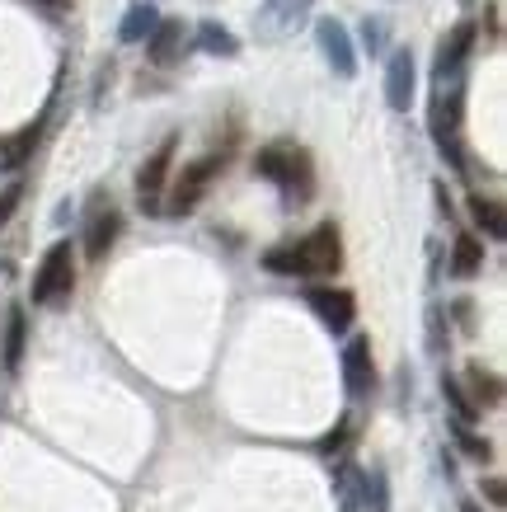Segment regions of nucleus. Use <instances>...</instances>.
<instances>
[{
	"instance_id": "dca6fc26",
	"label": "nucleus",
	"mask_w": 507,
	"mask_h": 512,
	"mask_svg": "<svg viewBox=\"0 0 507 512\" xmlns=\"http://www.w3.org/2000/svg\"><path fill=\"white\" fill-rule=\"evenodd\" d=\"M470 217H475V226L489 235V240H503V235H507L503 202H493V198H484V193H475V198H470Z\"/></svg>"
},
{
	"instance_id": "393cba45",
	"label": "nucleus",
	"mask_w": 507,
	"mask_h": 512,
	"mask_svg": "<svg viewBox=\"0 0 507 512\" xmlns=\"http://www.w3.org/2000/svg\"><path fill=\"white\" fill-rule=\"evenodd\" d=\"M428 353H446V315L442 306H428Z\"/></svg>"
},
{
	"instance_id": "f03ea898",
	"label": "nucleus",
	"mask_w": 507,
	"mask_h": 512,
	"mask_svg": "<svg viewBox=\"0 0 507 512\" xmlns=\"http://www.w3.org/2000/svg\"><path fill=\"white\" fill-rule=\"evenodd\" d=\"M254 174L282 188L287 202H306L315 193V170H310V156L301 146H263L254 156Z\"/></svg>"
},
{
	"instance_id": "ddd939ff",
	"label": "nucleus",
	"mask_w": 507,
	"mask_h": 512,
	"mask_svg": "<svg viewBox=\"0 0 507 512\" xmlns=\"http://www.w3.org/2000/svg\"><path fill=\"white\" fill-rule=\"evenodd\" d=\"M343 386H348V395H353V400L371 395V386H376V367H371V339H353L348 348H343Z\"/></svg>"
},
{
	"instance_id": "2eb2a0df",
	"label": "nucleus",
	"mask_w": 507,
	"mask_h": 512,
	"mask_svg": "<svg viewBox=\"0 0 507 512\" xmlns=\"http://www.w3.org/2000/svg\"><path fill=\"white\" fill-rule=\"evenodd\" d=\"M38 137H43V123L19 127L15 137H5V141H0V170H24V160L33 156V146H38Z\"/></svg>"
},
{
	"instance_id": "39448f33",
	"label": "nucleus",
	"mask_w": 507,
	"mask_h": 512,
	"mask_svg": "<svg viewBox=\"0 0 507 512\" xmlns=\"http://www.w3.org/2000/svg\"><path fill=\"white\" fill-rule=\"evenodd\" d=\"M310 5H315V0H263L259 15H254V38H259V43H282V38H292V33L310 19Z\"/></svg>"
},
{
	"instance_id": "b1692460",
	"label": "nucleus",
	"mask_w": 507,
	"mask_h": 512,
	"mask_svg": "<svg viewBox=\"0 0 507 512\" xmlns=\"http://www.w3.org/2000/svg\"><path fill=\"white\" fill-rule=\"evenodd\" d=\"M367 503H371V512H390V480H385L381 466L367 470Z\"/></svg>"
},
{
	"instance_id": "2f4dec72",
	"label": "nucleus",
	"mask_w": 507,
	"mask_h": 512,
	"mask_svg": "<svg viewBox=\"0 0 507 512\" xmlns=\"http://www.w3.org/2000/svg\"><path fill=\"white\" fill-rule=\"evenodd\" d=\"M461 5H475V0H461Z\"/></svg>"
},
{
	"instance_id": "20e7f679",
	"label": "nucleus",
	"mask_w": 507,
	"mask_h": 512,
	"mask_svg": "<svg viewBox=\"0 0 507 512\" xmlns=\"http://www.w3.org/2000/svg\"><path fill=\"white\" fill-rule=\"evenodd\" d=\"M71 287H76V249H71V240H57L43 254L38 273H33V301L38 306H57V301L71 296Z\"/></svg>"
},
{
	"instance_id": "5701e85b",
	"label": "nucleus",
	"mask_w": 507,
	"mask_h": 512,
	"mask_svg": "<svg viewBox=\"0 0 507 512\" xmlns=\"http://www.w3.org/2000/svg\"><path fill=\"white\" fill-rule=\"evenodd\" d=\"M451 437H456V447H461L465 456H470V461H479V466H484V461H489V456H493V447H489V442H484V437H475V433H470V423H456V428H451Z\"/></svg>"
},
{
	"instance_id": "a211bd4d",
	"label": "nucleus",
	"mask_w": 507,
	"mask_h": 512,
	"mask_svg": "<svg viewBox=\"0 0 507 512\" xmlns=\"http://www.w3.org/2000/svg\"><path fill=\"white\" fill-rule=\"evenodd\" d=\"M479 268H484V245H479L475 235H456V245H451V273L456 278H475Z\"/></svg>"
},
{
	"instance_id": "aec40b11",
	"label": "nucleus",
	"mask_w": 507,
	"mask_h": 512,
	"mask_svg": "<svg viewBox=\"0 0 507 512\" xmlns=\"http://www.w3.org/2000/svg\"><path fill=\"white\" fill-rule=\"evenodd\" d=\"M24 334H29L24 306H10V325H5V372H19V362H24Z\"/></svg>"
},
{
	"instance_id": "7ed1b4c3",
	"label": "nucleus",
	"mask_w": 507,
	"mask_h": 512,
	"mask_svg": "<svg viewBox=\"0 0 507 512\" xmlns=\"http://www.w3.org/2000/svg\"><path fill=\"white\" fill-rule=\"evenodd\" d=\"M461 113H465V85L461 76H446L437 80V94H432V113H428V127H432V141L442 146V156L465 174V151H461Z\"/></svg>"
},
{
	"instance_id": "412c9836",
	"label": "nucleus",
	"mask_w": 507,
	"mask_h": 512,
	"mask_svg": "<svg viewBox=\"0 0 507 512\" xmlns=\"http://www.w3.org/2000/svg\"><path fill=\"white\" fill-rule=\"evenodd\" d=\"M198 47H202V52H212V57H235V52H240L235 33H231V29H221L216 19L198 24Z\"/></svg>"
},
{
	"instance_id": "a878e982",
	"label": "nucleus",
	"mask_w": 507,
	"mask_h": 512,
	"mask_svg": "<svg viewBox=\"0 0 507 512\" xmlns=\"http://www.w3.org/2000/svg\"><path fill=\"white\" fill-rule=\"evenodd\" d=\"M362 43H367L371 57H381L385 52V19H367V24H362Z\"/></svg>"
},
{
	"instance_id": "9d476101",
	"label": "nucleus",
	"mask_w": 507,
	"mask_h": 512,
	"mask_svg": "<svg viewBox=\"0 0 507 512\" xmlns=\"http://www.w3.org/2000/svg\"><path fill=\"white\" fill-rule=\"evenodd\" d=\"M315 38H320V52H324V62L334 66V76L353 80L357 76V52H353L348 29H343L338 19H320V24H315Z\"/></svg>"
},
{
	"instance_id": "f257e3e1",
	"label": "nucleus",
	"mask_w": 507,
	"mask_h": 512,
	"mask_svg": "<svg viewBox=\"0 0 507 512\" xmlns=\"http://www.w3.org/2000/svg\"><path fill=\"white\" fill-rule=\"evenodd\" d=\"M343 264V245H338V226H315L306 240H292V245H273L263 254V268L268 273H282V278H329Z\"/></svg>"
},
{
	"instance_id": "4468645a",
	"label": "nucleus",
	"mask_w": 507,
	"mask_h": 512,
	"mask_svg": "<svg viewBox=\"0 0 507 512\" xmlns=\"http://www.w3.org/2000/svg\"><path fill=\"white\" fill-rule=\"evenodd\" d=\"M146 43H151L146 47V57H151L155 66H174L179 57H184V24H179V19H160Z\"/></svg>"
},
{
	"instance_id": "423d86ee",
	"label": "nucleus",
	"mask_w": 507,
	"mask_h": 512,
	"mask_svg": "<svg viewBox=\"0 0 507 512\" xmlns=\"http://www.w3.org/2000/svg\"><path fill=\"white\" fill-rule=\"evenodd\" d=\"M221 165H226V156H202L198 165H188V170L179 174V184L169 188V198L160 202V212H169V217H188V212L198 207V198L207 193V184L216 179Z\"/></svg>"
},
{
	"instance_id": "f8f14e48",
	"label": "nucleus",
	"mask_w": 507,
	"mask_h": 512,
	"mask_svg": "<svg viewBox=\"0 0 507 512\" xmlns=\"http://www.w3.org/2000/svg\"><path fill=\"white\" fill-rule=\"evenodd\" d=\"M118 231H123V217L113 212V202L94 198L90 226H85V254H90V259H104L108 249H113V240H118Z\"/></svg>"
},
{
	"instance_id": "c756f323",
	"label": "nucleus",
	"mask_w": 507,
	"mask_h": 512,
	"mask_svg": "<svg viewBox=\"0 0 507 512\" xmlns=\"http://www.w3.org/2000/svg\"><path fill=\"white\" fill-rule=\"evenodd\" d=\"M38 5H47V10H71V0H38Z\"/></svg>"
},
{
	"instance_id": "9b49d317",
	"label": "nucleus",
	"mask_w": 507,
	"mask_h": 512,
	"mask_svg": "<svg viewBox=\"0 0 507 512\" xmlns=\"http://www.w3.org/2000/svg\"><path fill=\"white\" fill-rule=\"evenodd\" d=\"M479 29L470 24V19H461L456 29L442 38V47H437V62H432V80H446V76H461L465 57H470V47H475Z\"/></svg>"
},
{
	"instance_id": "473e14b6",
	"label": "nucleus",
	"mask_w": 507,
	"mask_h": 512,
	"mask_svg": "<svg viewBox=\"0 0 507 512\" xmlns=\"http://www.w3.org/2000/svg\"><path fill=\"white\" fill-rule=\"evenodd\" d=\"M0 268H5V264H0Z\"/></svg>"
},
{
	"instance_id": "bb28decb",
	"label": "nucleus",
	"mask_w": 507,
	"mask_h": 512,
	"mask_svg": "<svg viewBox=\"0 0 507 512\" xmlns=\"http://www.w3.org/2000/svg\"><path fill=\"white\" fill-rule=\"evenodd\" d=\"M19 202H24V184H10L5 193H0V226L19 212Z\"/></svg>"
},
{
	"instance_id": "1a4fd4ad",
	"label": "nucleus",
	"mask_w": 507,
	"mask_h": 512,
	"mask_svg": "<svg viewBox=\"0 0 507 512\" xmlns=\"http://www.w3.org/2000/svg\"><path fill=\"white\" fill-rule=\"evenodd\" d=\"M414 85H418V66L409 47H395L390 52V66H385V104L395 113H409L414 104Z\"/></svg>"
},
{
	"instance_id": "c85d7f7f",
	"label": "nucleus",
	"mask_w": 507,
	"mask_h": 512,
	"mask_svg": "<svg viewBox=\"0 0 507 512\" xmlns=\"http://www.w3.org/2000/svg\"><path fill=\"white\" fill-rule=\"evenodd\" d=\"M343 437H348V419H343V423H338V428H334V437H324V442H320V451H334V447H343Z\"/></svg>"
},
{
	"instance_id": "f3484780",
	"label": "nucleus",
	"mask_w": 507,
	"mask_h": 512,
	"mask_svg": "<svg viewBox=\"0 0 507 512\" xmlns=\"http://www.w3.org/2000/svg\"><path fill=\"white\" fill-rule=\"evenodd\" d=\"M465 381H470V390H465V395H470L479 409H498V404H503V381H498L493 372L470 367V372H465Z\"/></svg>"
},
{
	"instance_id": "6ab92c4d",
	"label": "nucleus",
	"mask_w": 507,
	"mask_h": 512,
	"mask_svg": "<svg viewBox=\"0 0 507 512\" xmlns=\"http://www.w3.org/2000/svg\"><path fill=\"white\" fill-rule=\"evenodd\" d=\"M155 24H160V10H155V5H132V10L123 15V29H118V38H123V43H146Z\"/></svg>"
},
{
	"instance_id": "0eeeda50",
	"label": "nucleus",
	"mask_w": 507,
	"mask_h": 512,
	"mask_svg": "<svg viewBox=\"0 0 507 512\" xmlns=\"http://www.w3.org/2000/svg\"><path fill=\"white\" fill-rule=\"evenodd\" d=\"M306 306L320 315V325L329 334H348V325H353V315H357L353 292H343V287H310Z\"/></svg>"
},
{
	"instance_id": "cd10ccee",
	"label": "nucleus",
	"mask_w": 507,
	"mask_h": 512,
	"mask_svg": "<svg viewBox=\"0 0 507 512\" xmlns=\"http://www.w3.org/2000/svg\"><path fill=\"white\" fill-rule=\"evenodd\" d=\"M484 498H489L493 508H503V498H507V489H503V480H498V475H489V480H484Z\"/></svg>"
},
{
	"instance_id": "6e6552de",
	"label": "nucleus",
	"mask_w": 507,
	"mask_h": 512,
	"mask_svg": "<svg viewBox=\"0 0 507 512\" xmlns=\"http://www.w3.org/2000/svg\"><path fill=\"white\" fill-rule=\"evenodd\" d=\"M174 146L179 141L165 137L160 141V151H155L137 174V198H141V212H160V202H165V179H169V165H174Z\"/></svg>"
},
{
	"instance_id": "7c9ffc66",
	"label": "nucleus",
	"mask_w": 507,
	"mask_h": 512,
	"mask_svg": "<svg viewBox=\"0 0 507 512\" xmlns=\"http://www.w3.org/2000/svg\"><path fill=\"white\" fill-rule=\"evenodd\" d=\"M461 512H479V503H470V498H465V503H461Z\"/></svg>"
},
{
	"instance_id": "4be33fe9",
	"label": "nucleus",
	"mask_w": 507,
	"mask_h": 512,
	"mask_svg": "<svg viewBox=\"0 0 507 512\" xmlns=\"http://www.w3.org/2000/svg\"><path fill=\"white\" fill-rule=\"evenodd\" d=\"M442 395H446V404L456 409V423H470V428H475V419L484 414V409H479V404L465 395V386L456 381V376H442Z\"/></svg>"
}]
</instances>
